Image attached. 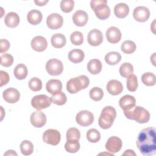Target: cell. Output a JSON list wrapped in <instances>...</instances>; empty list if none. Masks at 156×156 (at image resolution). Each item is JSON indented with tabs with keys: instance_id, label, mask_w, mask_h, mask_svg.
<instances>
[{
	"instance_id": "obj_1",
	"label": "cell",
	"mask_w": 156,
	"mask_h": 156,
	"mask_svg": "<svg viewBox=\"0 0 156 156\" xmlns=\"http://www.w3.org/2000/svg\"><path fill=\"white\" fill-rule=\"evenodd\" d=\"M136 146L140 153L144 156H151L156 153V134L154 127L143 129L138 135Z\"/></svg>"
},
{
	"instance_id": "obj_30",
	"label": "cell",
	"mask_w": 156,
	"mask_h": 156,
	"mask_svg": "<svg viewBox=\"0 0 156 156\" xmlns=\"http://www.w3.org/2000/svg\"><path fill=\"white\" fill-rule=\"evenodd\" d=\"M119 71L122 77L127 78L133 73V66L129 62H124L120 66Z\"/></svg>"
},
{
	"instance_id": "obj_14",
	"label": "cell",
	"mask_w": 156,
	"mask_h": 156,
	"mask_svg": "<svg viewBox=\"0 0 156 156\" xmlns=\"http://www.w3.org/2000/svg\"><path fill=\"white\" fill-rule=\"evenodd\" d=\"M87 41L91 46H98L100 45L103 41V34L102 32L96 29L91 30L88 34Z\"/></svg>"
},
{
	"instance_id": "obj_19",
	"label": "cell",
	"mask_w": 156,
	"mask_h": 156,
	"mask_svg": "<svg viewBox=\"0 0 156 156\" xmlns=\"http://www.w3.org/2000/svg\"><path fill=\"white\" fill-rule=\"evenodd\" d=\"M106 88L109 94L116 96L122 93L123 90V85L119 80L112 79L107 83Z\"/></svg>"
},
{
	"instance_id": "obj_2",
	"label": "cell",
	"mask_w": 156,
	"mask_h": 156,
	"mask_svg": "<svg viewBox=\"0 0 156 156\" xmlns=\"http://www.w3.org/2000/svg\"><path fill=\"white\" fill-rule=\"evenodd\" d=\"M124 113L127 119L134 120L140 124L146 123L150 119L149 111L141 106L135 105L128 110H124Z\"/></svg>"
},
{
	"instance_id": "obj_17",
	"label": "cell",
	"mask_w": 156,
	"mask_h": 156,
	"mask_svg": "<svg viewBox=\"0 0 156 156\" xmlns=\"http://www.w3.org/2000/svg\"><path fill=\"white\" fill-rule=\"evenodd\" d=\"M31 48L37 52L44 51L48 46L46 39L42 36H36L34 37L31 41Z\"/></svg>"
},
{
	"instance_id": "obj_3",
	"label": "cell",
	"mask_w": 156,
	"mask_h": 156,
	"mask_svg": "<svg viewBox=\"0 0 156 156\" xmlns=\"http://www.w3.org/2000/svg\"><path fill=\"white\" fill-rule=\"evenodd\" d=\"M116 117V110L112 106L105 107L99 118L98 124L102 129H107L111 127Z\"/></svg>"
},
{
	"instance_id": "obj_4",
	"label": "cell",
	"mask_w": 156,
	"mask_h": 156,
	"mask_svg": "<svg viewBox=\"0 0 156 156\" xmlns=\"http://www.w3.org/2000/svg\"><path fill=\"white\" fill-rule=\"evenodd\" d=\"M89 84V78L85 75H80L72 78L67 82L66 90L69 93L75 94L81 90L87 88Z\"/></svg>"
},
{
	"instance_id": "obj_13",
	"label": "cell",
	"mask_w": 156,
	"mask_h": 156,
	"mask_svg": "<svg viewBox=\"0 0 156 156\" xmlns=\"http://www.w3.org/2000/svg\"><path fill=\"white\" fill-rule=\"evenodd\" d=\"M133 16L138 22H145L150 16V11L146 7L138 6L133 11Z\"/></svg>"
},
{
	"instance_id": "obj_38",
	"label": "cell",
	"mask_w": 156,
	"mask_h": 156,
	"mask_svg": "<svg viewBox=\"0 0 156 156\" xmlns=\"http://www.w3.org/2000/svg\"><path fill=\"white\" fill-rule=\"evenodd\" d=\"M90 98L94 101H101L104 96L103 90L99 87H93L89 92Z\"/></svg>"
},
{
	"instance_id": "obj_24",
	"label": "cell",
	"mask_w": 156,
	"mask_h": 156,
	"mask_svg": "<svg viewBox=\"0 0 156 156\" xmlns=\"http://www.w3.org/2000/svg\"><path fill=\"white\" fill-rule=\"evenodd\" d=\"M68 59L73 63H79L82 62L85 57L83 51L79 49H74L68 53Z\"/></svg>"
},
{
	"instance_id": "obj_25",
	"label": "cell",
	"mask_w": 156,
	"mask_h": 156,
	"mask_svg": "<svg viewBox=\"0 0 156 156\" xmlns=\"http://www.w3.org/2000/svg\"><path fill=\"white\" fill-rule=\"evenodd\" d=\"M129 13V7L125 3H119L114 7V13L118 18H124L126 17Z\"/></svg>"
},
{
	"instance_id": "obj_47",
	"label": "cell",
	"mask_w": 156,
	"mask_h": 156,
	"mask_svg": "<svg viewBox=\"0 0 156 156\" xmlns=\"http://www.w3.org/2000/svg\"><path fill=\"white\" fill-rule=\"evenodd\" d=\"M122 155H136V154L135 153V152L133 150L131 149H127L126 151H125V152L122 154Z\"/></svg>"
},
{
	"instance_id": "obj_49",
	"label": "cell",
	"mask_w": 156,
	"mask_h": 156,
	"mask_svg": "<svg viewBox=\"0 0 156 156\" xmlns=\"http://www.w3.org/2000/svg\"><path fill=\"white\" fill-rule=\"evenodd\" d=\"M155 53L154 52L152 55L151 56V62L152 63V64L155 66Z\"/></svg>"
},
{
	"instance_id": "obj_44",
	"label": "cell",
	"mask_w": 156,
	"mask_h": 156,
	"mask_svg": "<svg viewBox=\"0 0 156 156\" xmlns=\"http://www.w3.org/2000/svg\"><path fill=\"white\" fill-rule=\"evenodd\" d=\"M10 46L9 41L6 39H1L0 40V52L4 53L7 51Z\"/></svg>"
},
{
	"instance_id": "obj_33",
	"label": "cell",
	"mask_w": 156,
	"mask_h": 156,
	"mask_svg": "<svg viewBox=\"0 0 156 156\" xmlns=\"http://www.w3.org/2000/svg\"><path fill=\"white\" fill-rule=\"evenodd\" d=\"M51 99L52 103L58 105H63L67 101L66 96L62 91H60L54 94H52L51 97Z\"/></svg>"
},
{
	"instance_id": "obj_46",
	"label": "cell",
	"mask_w": 156,
	"mask_h": 156,
	"mask_svg": "<svg viewBox=\"0 0 156 156\" xmlns=\"http://www.w3.org/2000/svg\"><path fill=\"white\" fill-rule=\"evenodd\" d=\"M48 0H42V1H34L35 4L38 6L44 5L46 3L48 2Z\"/></svg>"
},
{
	"instance_id": "obj_20",
	"label": "cell",
	"mask_w": 156,
	"mask_h": 156,
	"mask_svg": "<svg viewBox=\"0 0 156 156\" xmlns=\"http://www.w3.org/2000/svg\"><path fill=\"white\" fill-rule=\"evenodd\" d=\"M135 98L131 95L126 94L120 98L119 101V105L120 107L124 110H128L135 105Z\"/></svg>"
},
{
	"instance_id": "obj_5",
	"label": "cell",
	"mask_w": 156,
	"mask_h": 156,
	"mask_svg": "<svg viewBox=\"0 0 156 156\" xmlns=\"http://www.w3.org/2000/svg\"><path fill=\"white\" fill-rule=\"evenodd\" d=\"M106 0H92L90 2V7L94 10L98 18L101 20L107 19L110 15V9L107 5Z\"/></svg>"
},
{
	"instance_id": "obj_6",
	"label": "cell",
	"mask_w": 156,
	"mask_h": 156,
	"mask_svg": "<svg viewBox=\"0 0 156 156\" xmlns=\"http://www.w3.org/2000/svg\"><path fill=\"white\" fill-rule=\"evenodd\" d=\"M52 103L51 98L45 94H38L32 98V106L37 110H41L49 107Z\"/></svg>"
},
{
	"instance_id": "obj_27",
	"label": "cell",
	"mask_w": 156,
	"mask_h": 156,
	"mask_svg": "<svg viewBox=\"0 0 156 156\" xmlns=\"http://www.w3.org/2000/svg\"><path fill=\"white\" fill-rule=\"evenodd\" d=\"M87 70L92 74H98L102 70V63L98 59H91L87 63Z\"/></svg>"
},
{
	"instance_id": "obj_12",
	"label": "cell",
	"mask_w": 156,
	"mask_h": 156,
	"mask_svg": "<svg viewBox=\"0 0 156 156\" xmlns=\"http://www.w3.org/2000/svg\"><path fill=\"white\" fill-rule=\"evenodd\" d=\"M46 115L40 110L33 112L30 118L32 125L37 128H40L44 126L46 122Z\"/></svg>"
},
{
	"instance_id": "obj_48",
	"label": "cell",
	"mask_w": 156,
	"mask_h": 156,
	"mask_svg": "<svg viewBox=\"0 0 156 156\" xmlns=\"http://www.w3.org/2000/svg\"><path fill=\"white\" fill-rule=\"evenodd\" d=\"M4 155H17V154L16 152L13 150H8L5 153H4Z\"/></svg>"
},
{
	"instance_id": "obj_21",
	"label": "cell",
	"mask_w": 156,
	"mask_h": 156,
	"mask_svg": "<svg viewBox=\"0 0 156 156\" xmlns=\"http://www.w3.org/2000/svg\"><path fill=\"white\" fill-rule=\"evenodd\" d=\"M20 21L19 15L13 12H9L5 16L4 23L5 24L10 28H14L18 26Z\"/></svg>"
},
{
	"instance_id": "obj_16",
	"label": "cell",
	"mask_w": 156,
	"mask_h": 156,
	"mask_svg": "<svg viewBox=\"0 0 156 156\" xmlns=\"http://www.w3.org/2000/svg\"><path fill=\"white\" fill-rule=\"evenodd\" d=\"M106 38L107 41L110 43H117L121 38V32L120 30L115 26L109 27L105 33Z\"/></svg>"
},
{
	"instance_id": "obj_28",
	"label": "cell",
	"mask_w": 156,
	"mask_h": 156,
	"mask_svg": "<svg viewBox=\"0 0 156 156\" xmlns=\"http://www.w3.org/2000/svg\"><path fill=\"white\" fill-rule=\"evenodd\" d=\"M105 61L109 65H115L118 64L121 60V54L115 51L108 52L105 55Z\"/></svg>"
},
{
	"instance_id": "obj_11",
	"label": "cell",
	"mask_w": 156,
	"mask_h": 156,
	"mask_svg": "<svg viewBox=\"0 0 156 156\" xmlns=\"http://www.w3.org/2000/svg\"><path fill=\"white\" fill-rule=\"evenodd\" d=\"M63 23V17L58 13H53L47 17L46 24L48 27L52 30L60 28Z\"/></svg>"
},
{
	"instance_id": "obj_40",
	"label": "cell",
	"mask_w": 156,
	"mask_h": 156,
	"mask_svg": "<svg viewBox=\"0 0 156 156\" xmlns=\"http://www.w3.org/2000/svg\"><path fill=\"white\" fill-rule=\"evenodd\" d=\"M70 40L72 44L76 46L81 45L83 41V34L79 31H74L71 34Z\"/></svg>"
},
{
	"instance_id": "obj_10",
	"label": "cell",
	"mask_w": 156,
	"mask_h": 156,
	"mask_svg": "<svg viewBox=\"0 0 156 156\" xmlns=\"http://www.w3.org/2000/svg\"><path fill=\"white\" fill-rule=\"evenodd\" d=\"M122 146V143L121 140L116 136H113L110 137L106 143H105V149L108 152L115 154L118 152Z\"/></svg>"
},
{
	"instance_id": "obj_37",
	"label": "cell",
	"mask_w": 156,
	"mask_h": 156,
	"mask_svg": "<svg viewBox=\"0 0 156 156\" xmlns=\"http://www.w3.org/2000/svg\"><path fill=\"white\" fill-rule=\"evenodd\" d=\"M88 141L90 143H97L101 139V133L96 129H90L88 130L86 134Z\"/></svg>"
},
{
	"instance_id": "obj_36",
	"label": "cell",
	"mask_w": 156,
	"mask_h": 156,
	"mask_svg": "<svg viewBox=\"0 0 156 156\" xmlns=\"http://www.w3.org/2000/svg\"><path fill=\"white\" fill-rule=\"evenodd\" d=\"M138 79L136 75L132 74L127 77L126 86L129 91H135L138 88Z\"/></svg>"
},
{
	"instance_id": "obj_15",
	"label": "cell",
	"mask_w": 156,
	"mask_h": 156,
	"mask_svg": "<svg viewBox=\"0 0 156 156\" xmlns=\"http://www.w3.org/2000/svg\"><path fill=\"white\" fill-rule=\"evenodd\" d=\"M3 99L8 103L14 104L17 102L20 98V93L15 88H9L2 93Z\"/></svg>"
},
{
	"instance_id": "obj_41",
	"label": "cell",
	"mask_w": 156,
	"mask_h": 156,
	"mask_svg": "<svg viewBox=\"0 0 156 156\" xmlns=\"http://www.w3.org/2000/svg\"><path fill=\"white\" fill-rule=\"evenodd\" d=\"M66 137L67 140H79L80 138V132L77 128L71 127L68 129V130L66 131Z\"/></svg>"
},
{
	"instance_id": "obj_42",
	"label": "cell",
	"mask_w": 156,
	"mask_h": 156,
	"mask_svg": "<svg viewBox=\"0 0 156 156\" xmlns=\"http://www.w3.org/2000/svg\"><path fill=\"white\" fill-rule=\"evenodd\" d=\"M60 9L64 13H69L74 9V2L73 0H62L60 2Z\"/></svg>"
},
{
	"instance_id": "obj_7",
	"label": "cell",
	"mask_w": 156,
	"mask_h": 156,
	"mask_svg": "<svg viewBox=\"0 0 156 156\" xmlns=\"http://www.w3.org/2000/svg\"><path fill=\"white\" fill-rule=\"evenodd\" d=\"M46 69L48 73L51 76H58L63 71V65L60 60L57 58H51L46 62Z\"/></svg>"
},
{
	"instance_id": "obj_39",
	"label": "cell",
	"mask_w": 156,
	"mask_h": 156,
	"mask_svg": "<svg viewBox=\"0 0 156 156\" xmlns=\"http://www.w3.org/2000/svg\"><path fill=\"white\" fill-rule=\"evenodd\" d=\"M29 88L33 91H38L42 88V82L38 77H32L28 83Z\"/></svg>"
},
{
	"instance_id": "obj_23",
	"label": "cell",
	"mask_w": 156,
	"mask_h": 156,
	"mask_svg": "<svg viewBox=\"0 0 156 156\" xmlns=\"http://www.w3.org/2000/svg\"><path fill=\"white\" fill-rule=\"evenodd\" d=\"M43 19L41 12L37 9H33L29 11L27 15V21L32 25H37L41 23Z\"/></svg>"
},
{
	"instance_id": "obj_18",
	"label": "cell",
	"mask_w": 156,
	"mask_h": 156,
	"mask_svg": "<svg viewBox=\"0 0 156 156\" xmlns=\"http://www.w3.org/2000/svg\"><path fill=\"white\" fill-rule=\"evenodd\" d=\"M74 24L79 27L84 26L88 20V16L86 12L78 10L74 12L72 16Z\"/></svg>"
},
{
	"instance_id": "obj_26",
	"label": "cell",
	"mask_w": 156,
	"mask_h": 156,
	"mask_svg": "<svg viewBox=\"0 0 156 156\" xmlns=\"http://www.w3.org/2000/svg\"><path fill=\"white\" fill-rule=\"evenodd\" d=\"M51 42L53 47L55 48H61L66 44V39L63 34L57 33L52 36Z\"/></svg>"
},
{
	"instance_id": "obj_35",
	"label": "cell",
	"mask_w": 156,
	"mask_h": 156,
	"mask_svg": "<svg viewBox=\"0 0 156 156\" xmlns=\"http://www.w3.org/2000/svg\"><path fill=\"white\" fill-rule=\"evenodd\" d=\"M141 81L146 86H154L156 82L155 75L150 72L145 73L141 76Z\"/></svg>"
},
{
	"instance_id": "obj_31",
	"label": "cell",
	"mask_w": 156,
	"mask_h": 156,
	"mask_svg": "<svg viewBox=\"0 0 156 156\" xmlns=\"http://www.w3.org/2000/svg\"><path fill=\"white\" fill-rule=\"evenodd\" d=\"M80 143L79 140H67L65 144V150L69 153H76L80 149Z\"/></svg>"
},
{
	"instance_id": "obj_45",
	"label": "cell",
	"mask_w": 156,
	"mask_h": 156,
	"mask_svg": "<svg viewBox=\"0 0 156 156\" xmlns=\"http://www.w3.org/2000/svg\"><path fill=\"white\" fill-rule=\"evenodd\" d=\"M0 81H1V87H2L4 85H6L10 79V77L9 76V74L4 71L2 70L0 71Z\"/></svg>"
},
{
	"instance_id": "obj_9",
	"label": "cell",
	"mask_w": 156,
	"mask_h": 156,
	"mask_svg": "<svg viewBox=\"0 0 156 156\" xmlns=\"http://www.w3.org/2000/svg\"><path fill=\"white\" fill-rule=\"evenodd\" d=\"M76 121L78 124L83 127H87L91 125L94 121L93 114L86 110H81L78 112L76 116Z\"/></svg>"
},
{
	"instance_id": "obj_8",
	"label": "cell",
	"mask_w": 156,
	"mask_h": 156,
	"mask_svg": "<svg viewBox=\"0 0 156 156\" xmlns=\"http://www.w3.org/2000/svg\"><path fill=\"white\" fill-rule=\"evenodd\" d=\"M61 135L60 132L55 129H49L44 132L43 133V141L52 146L57 145L60 141Z\"/></svg>"
},
{
	"instance_id": "obj_22",
	"label": "cell",
	"mask_w": 156,
	"mask_h": 156,
	"mask_svg": "<svg viewBox=\"0 0 156 156\" xmlns=\"http://www.w3.org/2000/svg\"><path fill=\"white\" fill-rule=\"evenodd\" d=\"M46 88L48 93L54 94L61 91L62 89V83L58 79H51L47 82Z\"/></svg>"
},
{
	"instance_id": "obj_50",
	"label": "cell",
	"mask_w": 156,
	"mask_h": 156,
	"mask_svg": "<svg viewBox=\"0 0 156 156\" xmlns=\"http://www.w3.org/2000/svg\"><path fill=\"white\" fill-rule=\"evenodd\" d=\"M155 20H154V21L152 22V24H151L152 26H153V27H152V26H151V29L152 30V32H153V33H154V34H155V32H154V30H155Z\"/></svg>"
},
{
	"instance_id": "obj_43",
	"label": "cell",
	"mask_w": 156,
	"mask_h": 156,
	"mask_svg": "<svg viewBox=\"0 0 156 156\" xmlns=\"http://www.w3.org/2000/svg\"><path fill=\"white\" fill-rule=\"evenodd\" d=\"M1 65L4 67H9L13 63V57L9 54H4L1 57Z\"/></svg>"
},
{
	"instance_id": "obj_34",
	"label": "cell",
	"mask_w": 156,
	"mask_h": 156,
	"mask_svg": "<svg viewBox=\"0 0 156 156\" xmlns=\"http://www.w3.org/2000/svg\"><path fill=\"white\" fill-rule=\"evenodd\" d=\"M136 46L135 43L131 40L124 41L121 46V51L127 54H130L134 52L136 50Z\"/></svg>"
},
{
	"instance_id": "obj_29",
	"label": "cell",
	"mask_w": 156,
	"mask_h": 156,
	"mask_svg": "<svg viewBox=\"0 0 156 156\" xmlns=\"http://www.w3.org/2000/svg\"><path fill=\"white\" fill-rule=\"evenodd\" d=\"M28 71L26 66L24 64L20 63L17 65L13 70L15 77L18 80H23L27 76Z\"/></svg>"
},
{
	"instance_id": "obj_32",
	"label": "cell",
	"mask_w": 156,
	"mask_h": 156,
	"mask_svg": "<svg viewBox=\"0 0 156 156\" xmlns=\"http://www.w3.org/2000/svg\"><path fill=\"white\" fill-rule=\"evenodd\" d=\"M20 150L23 155H29L34 151V145L29 140H24L20 144Z\"/></svg>"
}]
</instances>
